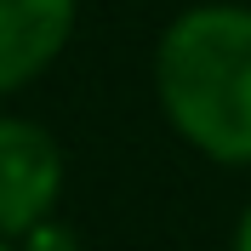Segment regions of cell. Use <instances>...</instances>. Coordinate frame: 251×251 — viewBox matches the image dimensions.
<instances>
[{
	"label": "cell",
	"instance_id": "4",
	"mask_svg": "<svg viewBox=\"0 0 251 251\" xmlns=\"http://www.w3.org/2000/svg\"><path fill=\"white\" fill-rule=\"evenodd\" d=\"M234 251H251V205H246V217H240V240H234Z\"/></svg>",
	"mask_w": 251,
	"mask_h": 251
},
{
	"label": "cell",
	"instance_id": "2",
	"mask_svg": "<svg viewBox=\"0 0 251 251\" xmlns=\"http://www.w3.org/2000/svg\"><path fill=\"white\" fill-rule=\"evenodd\" d=\"M63 194V154L34 120H0V234H34Z\"/></svg>",
	"mask_w": 251,
	"mask_h": 251
},
{
	"label": "cell",
	"instance_id": "1",
	"mask_svg": "<svg viewBox=\"0 0 251 251\" xmlns=\"http://www.w3.org/2000/svg\"><path fill=\"white\" fill-rule=\"evenodd\" d=\"M154 86L166 120L200 154L251 166V12L194 6L160 34Z\"/></svg>",
	"mask_w": 251,
	"mask_h": 251
},
{
	"label": "cell",
	"instance_id": "5",
	"mask_svg": "<svg viewBox=\"0 0 251 251\" xmlns=\"http://www.w3.org/2000/svg\"><path fill=\"white\" fill-rule=\"evenodd\" d=\"M0 251H12V246H0Z\"/></svg>",
	"mask_w": 251,
	"mask_h": 251
},
{
	"label": "cell",
	"instance_id": "3",
	"mask_svg": "<svg viewBox=\"0 0 251 251\" xmlns=\"http://www.w3.org/2000/svg\"><path fill=\"white\" fill-rule=\"evenodd\" d=\"M75 0H0V92H17L63 51Z\"/></svg>",
	"mask_w": 251,
	"mask_h": 251
}]
</instances>
